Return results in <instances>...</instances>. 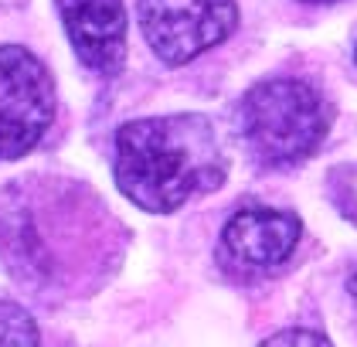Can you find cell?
Returning <instances> with one entry per match:
<instances>
[{"label": "cell", "mask_w": 357, "mask_h": 347, "mask_svg": "<svg viewBox=\"0 0 357 347\" xmlns=\"http://www.w3.org/2000/svg\"><path fill=\"white\" fill-rule=\"evenodd\" d=\"M0 347H41L34 317L10 300H0Z\"/></svg>", "instance_id": "7"}, {"label": "cell", "mask_w": 357, "mask_h": 347, "mask_svg": "<svg viewBox=\"0 0 357 347\" xmlns=\"http://www.w3.org/2000/svg\"><path fill=\"white\" fill-rule=\"evenodd\" d=\"M354 58H357V52H354Z\"/></svg>", "instance_id": "11"}, {"label": "cell", "mask_w": 357, "mask_h": 347, "mask_svg": "<svg viewBox=\"0 0 357 347\" xmlns=\"http://www.w3.org/2000/svg\"><path fill=\"white\" fill-rule=\"evenodd\" d=\"M55 119L52 72L21 45L0 48V161L31 154Z\"/></svg>", "instance_id": "3"}, {"label": "cell", "mask_w": 357, "mask_h": 347, "mask_svg": "<svg viewBox=\"0 0 357 347\" xmlns=\"http://www.w3.org/2000/svg\"><path fill=\"white\" fill-rule=\"evenodd\" d=\"M235 126L259 167H296L327 140L330 106L306 82L269 79L242 96Z\"/></svg>", "instance_id": "2"}, {"label": "cell", "mask_w": 357, "mask_h": 347, "mask_svg": "<svg viewBox=\"0 0 357 347\" xmlns=\"http://www.w3.org/2000/svg\"><path fill=\"white\" fill-rule=\"evenodd\" d=\"M351 293H354V300H357V276H351Z\"/></svg>", "instance_id": "9"}, {"label": "cell", "mask_w": 357, "mask_h": 347, "mask_svg": "<svg viewBox=\"0 0 357 347\" xmlns=\"http://www.w3.org/2000/svg\"><path fill=\"white\" fill-rule=\"evenodd\" d=\"M259 347H333V344H330L324 334H317V330L289 327V330H279V334H273L269 341H262Z\"/></svg>", "instance_id": "8"}, {"label": "cell", "mask_w": 357, "mask_h": 347, "mask_svg": "<svg viewBox=\"0 0 357 347\" xmlns=\"http://www.w3.org/2000/svg\"><path fill=\"white\" fill-rule=\"evenodd\" d=\"M238 24L235 0H139V27L164 65H188Z\"/></svg>", "instance_id": "4"}, {"label": "cell", "mask_w": 357, "mask_h": 347, "mask_svg": "<svg viewBox=\"0 0 357 347\" xmlns=\"http://www.w3.org/2000/svg\"><path fill=\"white\" fill-rule=\"evenodd\" d=\"M228 177L221 140L201 112H170L119 126L116 184L143 212H177Z\"/></svg>", "instance_id": "1"}, {"label": "cell", "mask_w": 357, "mask_h": 347, "mask_svg": "<svg viewBox=\"0 0 357 347\" xmlns=\"http://www.w3.org/2000/svg\"><path fill=\"white\" fill-rule=\"evenodd\" d=\"M300 235L303 225L296 214L273 212V208H245L228 218L221 245L228 249L231 259L245 266H279L282 259L293 256Z\"/></svg>", "instance_id": "6"}, {"label": "cell", "mask_w": 357, "mask_h": 347, "mask_svg": "<svg viewBox=\"0 0 357 347\" xmlns=\"http://www.w3.org/2000/svg\"><path fill=\"white\" fill-rule=\"evenodd\" d=\"M55 3L79 61L99 75H116L126 61L123 0H55Z\"/></svg>", "instance_id": "5"}, {"label": "cell", "mask_w": 357, "mask_h": 347, "mask_svg": "<svg viewBox=\"0 0 357 347\" xmlns=\"http://www.w3.org/2000/svg\"><path fill=\"white\" fill-rule=\"evenodd\" d=\"M306 3H330V0H306Z\"/></svg>", "instance_id": "10"}]
</instances>
